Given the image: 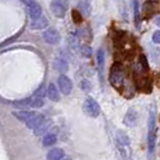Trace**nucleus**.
I'll return each instance as SVG.
<instances>
[{
    "mask_svg": "<svg viewBox=\"0 0 160 160\" xmlns=\"http://www.w3.org/2000/svg\"><path fill=\"white\" fill-rule=\"evenodd\" d=\"M110 82L116 89H120L125 82V70L120 63H114L110 71Z\"/></svg>",
    "mask_w": 160,
    "mask_h": 160,
    "instance_id": "f257e3e1",
    "label": "nucleus"
},
{
    "mask_svg": "<svg viewBox=\"0 0 160 160\" xmlns=\"http://www.w3.org/2000/svg\"><path fill=\"white\" fill-rule=\"evenodd\" d=\"M147 141H148V151L152 154L155 149V143H157V118H155L154 112H151V114H149Z\"/></svg>",
    "mask_w": 160,
    "mask_h": 160,
    "instance_id": "f03ea898",
    "label": "nucleus"
},
{
    "mask_svg": "<svg viewBox=\"0 0 160 160\" xmlns=\"http://www.w3.org/2000/svg\"><path fill=\"white\" fill-rule=\"evenodd\" d=\"M45 105L43 99L38 98V96H32V98H27L23 100H18V101H13L12 106L13 107H18V108H24V107H42Z\"/></svg>",
    "mask_w": 160,
    "mask_h": 160,
    "instance_id": "7ed1b4c3",
    "label": "nucleus"
},
{
    "mask_svg": "<svg viewBox=\"0 0 160 160\" xmlns=\"http://www.w3.org/2000/svg\"><path fill=\"white\" fill-rule=\"evenodd\" d=\"M83 110H84V112L87 113L89 117H93V118L99 117V114H100V106H99V104L96 102L94 99H92V98H88V99L84 101V104H83Z\"/></svg>",
    "mask_w": 160,
    "mask_h": 160,
    "instance_id": "20e7f679",
    "label": "nucleus"
},
{
    "mask_svg": "<svg viewBox=\"0 0 160 160\" xmlns=\"http://www.w3.org/2000/svg\"><path fill=\"white\" fill-rule=\"evenodd\" d=\"M52 12L59 18H63L68 11V2L64 0H54L51 2Z\"/></svg>",
    "mask_w": 160,
    "mask_h": 160,
    "instance_id": "39448f33",
    "label": "nucleus"
},
{
    "mask_svg": "<svg viewBox=\"0 0 160 160\" xmlns=\"http://www.w3.org/2000/svg\"><path fill=\"white\" fill-rule=\"evenodd\" d=\"M58 86L60 88V92L64 94V95H69L72 90V82L71 80L65 76V75H60L58 77Z\"/></svg>",
    "mask_w": 160,
    "mask_h": 160,
    "instance_id": "423d86ee",
    "label": "nucleus"
},
{
    "mask_svg": "<svg viewBox=\"0 0 160 160\" xmlns=\"http://www.w3.org/2000/svg\"><path fill=\"white\" fill-rule=\"evenodd\" d=\"M24 4L28 6V12H29V16L32 17V21L40 18L41 13H42V8L36 1H24Z\"/></svg>",
    "mask_w": 160,
    "mask_h": 160,
    "instance_id": "0eeeda50",
    "label": "nucleus"
},
{
    "mask_svg": "<svg viewBox=\"0 0 160 160\" xmlns=\"http://www.w3.org/2000/svg\"><path fill=\"white\" fill-rule=\"evenodd\" d=\"M43 39L49 45H56L60 40V34L57 32L54 28H49L43 32Z\"/></svg>",
    "mask_w": 160,
    "mask_h": 160,
    "instance_id": "6e6552de",
    "label": "nucleus"
},
{
    "mask_svg": "<svg viewBox=\"0 0 160 160\" xmlns=\"http://www.w3.org/2000/svg\"><path fill=\"white\" fill-rule=\"evenodd\" d=\"M43 122H45V117H43L42 114H40V113H35L32 118L27 122V127H28L29 129L36 130Z\"/></svg>",
    "mask_w": 160,
    "mask_h": 160,
    "instance_id": "1a4fd4ad",
    "label": "nucleus"
},
{
    "mask_svg": "<svg viewBox=\"0 0 160 160\" xmlns=\"http://www.w3.org/2000/svg\"><path fill=\"white\" fill-rule=\"evenodd\" d=\"M137 123V113L136 111L134 110V108H130L128 111V113L125 114V117H124V124L127 125V127H135Z\"/></svg>",
    "mask_w": 160,
    "mask_h": 160,
    "instance_id": "9d476101",
    "label": "nucleus"
},
{
    "mask_svg": "<svg viewBox=\"0 0 160 160\" xmlns=\"http://www.w3.org/2000/svg\"><path fill=\"white\" fill-rule=\"evenodd\" d=\"M96 60H98L99 73H100V77H101V80H102V77H104V69H105V52L102 48H99V49H98Z\"/></svg>",
    "mask_w": 160,
    "mask_h": 160,
    "instance_id": "9b49d317",
    "label": "nucleus"
},
{
    "mask_svg": "<svg viewBox=\"0 0 160 160\" xmlns=\"http://www.w3.org/2000/svg\"><path fill=\"white\" fill-rule=\"evenodd\" d=\"M18 120L21 122H28V120L32 118V116L35 114V112H30V111H27V110H22V111H17V112L12 113Z\"/></svg>",
    "mask_w": 160,
    "mask_h": 160,
    "instance_id": "f8f14e48",
    "label": "nucleus"
},
{
    "mask_svg": "<svg viewBox=\"0 0 160 160\" xmlns=\"http://www.w3.org/2000/svg\"><path fill=\"white\" fill-rule=\"evenodd\" d=\"M64 151L60 148H53L47 154V160H62L64 158Z\"/></svg>",
    "mask_w": 160,
    "mask_h": 160,
    "instance_id": "ddd939ff",
    "label": "nucleus"
},
{
    "mask_svg": "<svg viewBox=\"0 0 160 160\" xmlns=\"http://www.w3.org/2000/svg\"><path fill=\"white\" fill-rule=\"evenodd\" d=\"M47 95H48V98H49V100H52V101H58V100H59V93H58V89H57V87L53 84V83H51V84L48 86Z\"/></svg>",
    "mask_w": 160,
    "mask_h": 160,
    "instance_id": "4468645a",
    "label": "nucleus"
},
{
    "mask_svg": "<svg viewBox=\"0 0 160 160\" xmlns=\"http://www.w3.org/2000/svg\"><path fill=\"white\" fill-rule=\"evenodd\" d=\"M77 6H78V11L82 15H84V16H89L90 15L92 8H90V2L89 1H78Z\"/></svg>",
    "mask_w": 160,
    "mask_h": 160,
    "instance_id": "2eb2a0df",
    "label": "nucleus"
},
{
    "mask_svg": "<svg viewBox=\"0 0 160 160\" xmlns=\"http://www.w3.org/2000/svg\"><path fill=\"white\" fill-rule=\"evenodd\" d=\"M48 25L47 19L45 17H40L39 19H35L30 23V28L32 29H42V28H46Z\"/></svg>",
    "mask_w": 160,
    "mask_h": 160,
    "instance_id": "dca6fc26",
    "label": "nucleus"
},
{
    "mask_svg": "<svg viewBox=\"0 0 160 160\" xmlns=\"http://www.w3.org/2000/svg\"><path fill=\"white\" fill-rule=\"evenodd\" d=\"M42 142H43V146H45V147H51V146H53V144L57 142L56 134H52V132L46 134L45 137H43V140H42Z\"/></svg>",
    "mask_w": 160,
    "mask_h": 160,
    "instance_id": "f3484780",
    "label": "nucleus"
},
{
    "mask_svg": "<svg viewBox=\"0 0 160 160\" xmlns=\"http://www.w3.org/2000/svg\"><path fill=\"white\" fill-rule=\"evenodd\" d=\"M117 141H118V143H119L120 146H125V147H128L129 144H130L129 137L127 136V134L123 132V131H118V132H117Z\"/></svg>",
    "mask_w": 160,
    "mask_h": 160,
    "instance_id": "a211bd4d",
    "label": "nucleus"
},
{
    "mask_svg": "<svg viewBox=\"0 0 160 160\" xmlns=\"http://www.w3.org/2000/svg\"><path fill=\"white\" fill-rule=\"evenodd\" d=\"M51 124H52V123H51L49 120H45V122L41 124L40 127L36 129V130H35V135H38V136H41V135H43V134L47 131V129L51 127Z\"/></svg>",
    "mask_w": 160,
    "mask_h": 160,
    "instance_id": "6ab92c4d",
    "label": "nucleus"
},
{
    "mask_svg": "<svg viewBox=\"0 0 160 160\" xmlns=\"http://www.w3.org/2000/svg\"><path fill=\"white\" fill-rule=\"evenodd\" d=\"M138 70L141 72H147L148 71V62H147V58L144 56H140V59H138Z\"/></svg>",
    "mask_w": 160,
    "mask_h": 160,
    "instance_id": "aec40b11",
    "label": "nucleus"
},
{
    "mask_svg": "<svg viewBox=\"0 0 160 160\" xmlns=\"http://www.w3.org/2000/svg\"><path fill=\"white\" fill-rule=\"evenodd\" d=\"M54 68H56V70H58L59 72H65L68 70V63L63 60V59H57L56 62H54Z\"/></svg>",
    "mask_w": 160,
    "mask_h": 160,
    "instance_id": "412c9836",
    "label": "nucleus"
},
{
    "mask_svg": "<svg viewBox=\"0 0 160 160\" xmlns=\"http://www.w3.org/2000/svg\"><path fill=\"white\" fill-rule=\"evenodd\" d=\"M81 53H82V56L86 57V58H88V57H90V54H92V48L89 47V46H82V48H81Z\"/></svg>",
    "mask_w": 160,
    "mask_h": 160,
    "instance_id": "4be33fe9",
    "label": "nucleus"
},
{
    "mask_svg": "<svg viewBox=\"0 0 160 160\" xmlns=\"http://www.w3.org/2000/svg\"><path fill=\"white\" fill-rule=\"evenodd\" d=\"M72 17H73V22H75V23L78 24L82 22V15L80 13V11H77V10L72 11Z\"/></svg>",
    "mask_w": 160,
    "mask_h": 160,
    "instance_id": "5701e85b",
    "label": "nucleus"
},
{
    "mask_svg": "<svg viewBox=\"0 0 160 160\" xmlns=\"http://www.w3.org/2000/svg\"><path fill=\"white\" fill-rule=\"evenodd\" d=\"M34 95L38 96V98H41V99H42V96L47 95V92H46V90H45V88H43V87L41 86L40 88L38 89L36 92H35V94H34Z\"/></svg>",
    "mask_w": 160,
    "mask_h": 160,
    "instance_id": "b1692460",
    "label": "nucleus"
},
{
    "mask_svg": "<svg viewBox=\"0 0 160 160\" xmlns=\"http://www.w3.org/2000/svg\"><path fill=\"white\" fill-rule=\"evenodd\" d=\"M152 40L154 43H157V45H160V30H157V32H154L152 36Z\"/></svg>",
    "mask_w": 160,
    "mask_h": 160,
    "instance_id": "393cba45",
    "label": "nucleus"
},
{
    "mask_svg": "<svg viewBox=\"0 0 160 160\" xmlns=\"http://www.w3.org/2000/svg\"><path fill=\"white\" fill-rule=\"evenodd\" d=\"M132 5H134V8H135V21H136V23H138V2L132 1Z\"/></svg>",
    "mask_w": 160,
    "mask_h": 160,
    "instance_id": "a878e982",
    "label": "nucleus"
},
{
    "mask_svg": "<svg viewBox=\"0 0 160 160\" xmlns=\"http://www.w3.org/2000/svg\"><path fill=\"white\" fill-rule=\"evenodd\" d=\"M81 87H82L83 89H86V90H88V89H90V83H89V82H87V81H83Z\"/></svg>",
    "mask_w": 160,
    "mask_h": 160,
    "instance_id": "bb28decb",
    "label": "nucleus"
},
{
    "mask_svg": "<svg viewBox=\"0 0 160 160\" xmlns=\"http://www.w3.org/2000/svg\"><path fill=\"white\" fill-rule=\"evenodd\" d=\"M154 23L157 24L158 27H160V17H157V18L154 19Z\"/></svg>",
    "mask_w": 160,
    "mask_h": 160,
    "instance_id": "cd10ccee",
    "label": "nucleus"
},
{
    "mask_svg": "<svg viewBox=\"0 0 160 160\" xmlns=\"http://www.w3.org/2000/svg\"><path fill=\"white\" fill-rule=\"evenodd\" d=\"M62 160H71V159H70V158H68V157H64V158H63Z\"/></svg>",
    "mask_w": 160,
    "mask_h": 160,
    "instance_id": "c85d7f7f",
    "label": "nucleus"
}]
</instances>
